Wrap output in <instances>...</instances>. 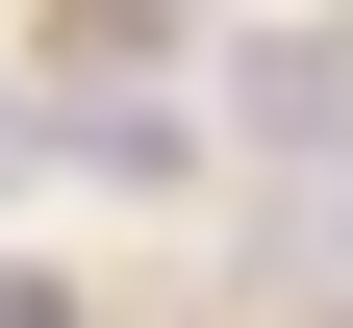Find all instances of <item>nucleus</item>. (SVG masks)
I'll return each instance as SVG.
<instances>
[{"label": "nucleus", "instance_id": "1", "mask_svg": "<svg viewBox=\"0 0 353 328\" xmlns=\"http://www.w3.org/2000/svg\"><path fill=\"white\" fill-rule=\"evenodd\" d=\"M176 51V0H76V76H152Z\"/></svg>", "mask_w": 353, "mask_h": 328}, {"label": "nucleus", "instance_id": "3", "mask_svg": "<svg viewBox=\"0 0 353 328\" xmlns=\"http://www.w3.org/2000/svg\"><path fill=\"white\" fill-rule=\"evenodd\" d=\"M0 177H26V126H0Z\"/></svg>", "mask_w": 353, "mask_h": 328}, {"label": "nucleus", "instance_id": "2", "mask_svg": "<svg viewBox=\"0 0 353 328\" xmlns=\"http://www.w3.org/2000/svg\"><path fill=\"white\" fill-rule=\"evenodd\" d=\"M0 328H76V303H51V278H26V303H0Z\"/></svg>", "mask_w": 353, "mask_h": 328}]
</instances>
